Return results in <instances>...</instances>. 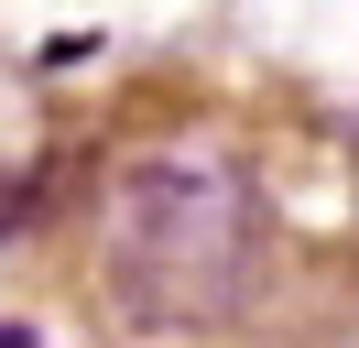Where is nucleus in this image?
Here are the masks:
<instances>
[{
  "mask_svg": "<svg viewBox=\"0 0 359 348\" xmlns=\"http://www.w3.org/2000/svg\"><path fill=\"white\" fill-rule=\"evenodd\" d=\"M98 229H109V250L131 261L153 294H229L240 261H250V207L218 174H196V163L120 174L109 207H98Z\"/></svg>",
  "mask_w": 359,
  "mask_h": 348,
  "instance_id": "f257e3e1",
  "label": "nucleus"
},
{
  "mask_svg": "<svg viewBox=\"0 0 359 348\" xmlns=\"http://www.w3.org/2000/svg\"><path fill=\"white\" fill-rule=\"evenodd\" d=\"M22 207H33V185H22V174H0V229H11Z\"/></svg>",
  "mask_w": 359,
  "mask_h": 348,
  "instance_id": "f03ea898",
  "label": "nucleus"
}]
</instances>
